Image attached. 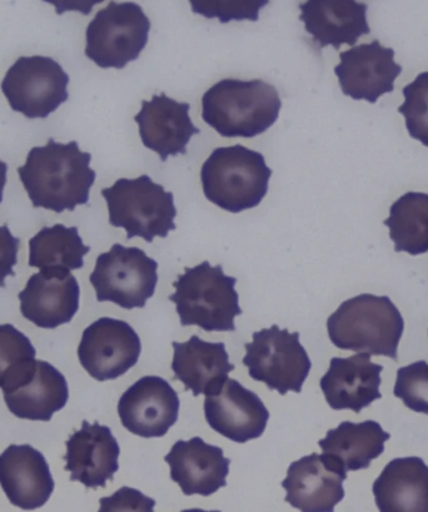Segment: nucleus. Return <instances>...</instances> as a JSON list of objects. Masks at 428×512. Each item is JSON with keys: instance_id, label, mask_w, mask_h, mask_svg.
Wrapping results in <instances>:
<instances>
[{"instance_id": "nucleus-31", "label": "nucleus", "mask_w": 428, "mask_h": 512, "mask_svg": "<svg viewBox=\"0 0 428 512\" xmlns=\"http://www.w3.org/2000/svg\"><path fill=\"white\" fill-rule=\"evenodd\" d=\"M192 12L204 18L218 19L223 24L232 21L257 22L262 8L270 0H189Z\"/></svg>"}, {"instance_id": "nucleus-17", "label": "nucleus", "mask_w": 428, "mask_h": 512, "mask_svg": "<svg viewBox=\"0 0 428 512\" xmlns=\"http://www.w3.org/2000/svg\"><path fill=\"white\" fill-rule=\"evenodd\" d=\"M0 486L12 505L37 510L54 491L51 467L31 445H11L0 455Z\"/></svg>"}, {"instance_id": "nucleus-34", "label": "nucleus", "mask_w": 428, "mask_h": 512, "mask_svg": "<svg viewBox=\"0 0 428 512\" xmlns=\"http://www.w3.org/2000/svg\"><path fill=\"white\" fill-rule=\"evenodd\" d=\"M21 240L12 235L7 225L0 226V287H6V278L16 276L13 267L18 262Z\"/></svg>"}, {"instance_id": "nucleus-33", "label": "nucleus", "mask_w": 428, "mask_h": 512, "mask_svg": "<svg viewBox=\"0 0 428 512\" xmlns=\"http://www.w3.org/2000/svg\"><path fill=\"white\" fill-rule=\"evenodd\" d=\"M156 501L144 496L142 492L123 487L117 494L101 500V511L109 510H144L152 511Z\"/></svg>"}, {"instance_id": "nucleus-11", "label": "nucleus", "mask_w": 428, "mask_h": 512, "mask_svg": "<svg viewBox=\"0 0 428 512\" xmlns=\"http://www.w3.org/2000/svg\"><path fill=\"white\" fill-rule=\"evenodd\" d=\"M141 338L129 323L103 317L83 332L79 362L97 381L116 380L137 365Z\"/></svg>"}, {"instance_id": "nucleus-26", "label": "nucleus", "mask_w": 428, "mask_h": 512, "mask_svg": "<svg viewBox=\"0 0 428 512\" xmlns=\"http://www.w3.org/2000/svg\"><path fill=\"white\" fill-rule=\"evenodd\" d=\"M390 437L376 421L367 420L360 424L345 421L337 429L328 431L318 445L323 455L342 470L360 471L368 469L371 462L383 454Z\"/></svg>"}, {"instance_id": "nucleus-13", "label": "nucleus", "mask_w": 428, "mask_h": 512, "mask_svg": "<svg viewBox=\"0 0 428 512\" xmlns=\"http://www.w3.org/2000/svg\"><path fill=\"white\" fill-rule=\"evenodd\" d=\"M335 73L345 96L355 101L376 103L392 93L402 67L395 62V51L378 41L361 44L340 54Z\"/></svg>"}, {"instance_id": "nucleus-20", "label": "nucleus", "mask_w": 428, "mask_h": 512, "mask_svg": "<svg viewBox=\"0 0 428 512\" xmlns=\"http://www.w3.org/2000/svg\"><path fill=\"white\" fill-rule=\"evenodd\" d=\"M383 366L373 364L371 355L358 354L347 359L333 357L320 385L327 404L336 411L360 414L373 401L381 399Z\"/></svg>"}, {"instance_id": "nucleus-25", "label": "nucleus", "mask_w": 428, "mask_h": 512, "mask_svg": "<svg viewBox=\"0 0 428 512\" xmlns=\"http://www.w3.org/2000/svg\"><path fill=\"white\" fill-rule=\"evenodd\" d=\"M382 512H428V466L421 457H401L386 465L372 487Z\"/></svg>"}, {"instance_id": "nucleus-27", "label": "nucleus", "mask_w": 428, "mask_h": 512, "mask_svg": "<svg viewBox=\"0 0 428 512\" xmlns=\"http://www.w3.org/2000/svg\"><path fill=\"white\" fill-rule=\"evenodd\" d=\"M91 251L84 245L77 227H44L29 241V266L39 270H79Z\"/></svg>"}, {"instance_id": "nucleus-3", "label": "nucleus", "mask_w": 428, "mask_h": 512, "mask_svg": "<svg viewBox=\"0 0 428 512\" xmlns=\"http://www.w3.org/2000/svg\"><path fill=\"white\" fill-rule=\"evenodd\" d=\"M327 330L338 349L397 360L405 321L390 297L365 293L343 302L328 318Z\"/></svg>"}, {"instance_id": "nucleus-18", "label": "nucleus", "mask_w": 428, "mask_h": 512, "mask_svg": "<svg viewBox=\"0 0 428 512\" xmlns=\"http://www.w3.org/2000/svg\"><path fill=\"white\" fill-rule=\"evenodd\" d=\"M164 461L184 495L211 496L227 485L231 460L221 447L209 445L201 437L177 441Z\"/></svg>"}, {"instance_id": "nucleus-15", "label": "nucleus", "mask_w": 428, "mask_h": 512, "mask_svg": "<svg viewBox=\"0 0 428 512\" xmlns=\"http://www.w3.org/2000/svg\"><path fill=\"white\" fill-rule=\"evenodd\" d=\"M347 472L325 455L311 454L292 462L282 482L286 501L306 512H331L345 497Z\"/></svg>"}, {"instance_id": "nucleus-29", "label": "nucleus", "mask_w": 428, "mask_h": 512, "mask_svg": "<svg viewBox=\"0 0 428 512\" xmlns=\"http://www.w3.org/2000/svg\"><path fill=\"white\" fill-rule=\"evenodd\" d=\"M37 351L31 340L13 325H0V389L22 384L36 367Z\"/></svg>"}, {"instance_id": "nucleus-28", "label": "nucleus", "mask_w": 428, "mask_h": 512, "mask_svg": "<svg viewBox=\"0 0 428 512\" xmlns=\"http://www.w3.org/2000/svg\"><path fill=\"white\" fill-rule=\"evenodd\" d=\"M385 225L396 252L411 256L428 252V193L408 192L390 208Z\"/></svg>"}, {"instance_id": "nucleus-24", "label": "nucleus", "mask_w": 428, "mask_h": 512, "mask_svg": "<svg viewBox=\"0 0 428 512\" xmlns=\"http://www.w3.org/2000/svg\"><path fill=\"white\" fill-rule=\"evenodd\" d=\"M66 377L46 361H37L32 374L17 387L4 391L9 411L19 419L49 421L67 405Z\"/></svg>"}, {"instance_id": "nucleus-2", "label": "nucleus", "mask_w": 428, "mask_h": 512, "mask_svg": "<svg viewBox=\"0 0 428 512\" xmlns=\"http://www.w3.org/2000/svg\"><path fill=\"white\" fill-rule=\"evenodd\" d=\"M282 102L271 84L223 79L202 98V118L227 138H253L270 129L280 116Z\"/></svg>"}, {"instance_id": "nucleus-7", "label": "nucleus", "mask_w": 428, "mask_h": 512, "mask_svg": "<svg viewBox=\"0 0 428 512\" xmlns=\"http://www.w3.org/2000/svg\"><path fill=\"white\" fill-rule=\"evenodd\" d=\"M151 22L136 3L111 2L87 28L86 56L98 67L123 69L148 43Z\"/></svg>"}, {"instance_id": "nucleus-19", "label": "nucleus", "mask_w": 428, "mask_h": 512, "mask_svg": "<svg viewBox=\"0 0 428 512\" xmlns=\"http://www.w3.org/2000/svg\"><path fill=\"white\" fill-rule=\"evenodd\" d=\"M66 445V471L72 481L88 489L106 486L119 469L121 447L107 426L83 421L82 429L74 432Z\"/></svg>"}, {"instance_id": "nucleus-12", "label": "nucleus", "mask_w": 428, "mask_h": 512, "mask_svg": "<svg viewBox=\"0 0 428 512\" xmlns=\"http://www.w3.org/2000/svg\"><path fill=\"white\" fill-rule=\"evenodd\" d=\"M204 415L214 431L237 444L261 437L270 419L260 397L233 379L206 395Z\"/></svg>"}, {"instance_id": "nucleus-23", "label": "nucleus", "mask_w": 428, "mask_h": 512, "mask_svg": "<svg viewBox=\"0 0 428 512\" xmlns=\"http://www.w3.org/2000/svg\"><path fill=\"white\" fill-rule=\"evenodd\" d=\"M172 346L174 375L193 396L218 389L235 370L223 342L212 344L192 336L187 342H173Z\"/></svg>"}, {"instance_id": "nucleus-5", "label": "nucleus", "mask_w": 428, "mask_h": 512, "mask_svg": "<svg viewBox=\"0 0 428 512\" xmlns=\"http://www.w3.org/2000/svg\"><path fill=\"white\" fill-rule=\"evenodd\" d=\"M272 169L260 152L237 144L214 149L203 163L204 196L231 213L255 208L267 195Z\"/></svg>"}, {"instance_id": "nucleus-10", "label": "nucleus", "mask_w": 428, "mask_h": 512, "mask_svg": "<svg viewBox=\"0 0 428 512\" xmlns=\"http://www.w3.org/2000/svg\"><path fill=\"white\" fill-rule=\"evenodd\" d=\"M69 76L53 58L21 57L4 77L2 91L14 112L47 118L68 101Z\"/></svg>"}, {"instance_id": "nucleus-16", "label": "nucleus", "mask_w": 428, "mask_h": 512, "mask_svg": "<svg viewBox=\"0 0 428 512\" xmlns=\"http://www.w3.org/2000/svg\"><path fill=\"white\" fill-rule=\"evenodd\" d=\"M22 315L34 325L54 330L73 320L79 310L81 288L71 271L42 270L29 278L19 293Z\"/></svg>"}, {"instance_id": "nucleus-8", "label": "nucleus", "mask_w": 428, "mask_h": 512, "mask_svg": "<svg viewBox=\"0 0 428 512\" xmlns=\"http://www.w3.org/2000/svg\"><path fill=\"white\" fill-rule=\"evenodd\" d=\"M243 365L253 380L263 382L268 389L286 395L300 394L312 369V362L301 345L300 333L281 330L277 325L253 333L246 344Z\"/></svg>"}, {"instance_id": "nucleus-6", "label": "nucleus", "mask_w": 428, "mask_h": 512, "mask_svg": "<svg viewBox=\"0 0 428 512\" xmlns=\"http://www.w3.org/2000/svg\"><path fill=\"white\" fill-rule=\"evenodd\" d=\"M102 196L107 201L109 223L123 228L128 240L141 237L151 243L176 230L173 193L147 175L136 180L121 178L112 187L104 188Z\"/></svg>"}, {"instance_id": "nucleus-14", "label": "nucleus", "mask_w": 428, "mask_h": 512, "mask_svg": "<svg viewBox=\"0 0 428 512\" xmlns=\"http://www.w3.org/2000/svg\"><path fill=\"white\" fill-rule=\"evenodd\" d=\"M179 397L169 382L146 376L124 392L118 402L122 425L132 434L152 439L163 437L176 424Z\"/></svg>"}, {"instance_id": "nucleus-4", "label": "nucleus", "mask_w": 428, "mask_h": 512, "mask_svg": "<svg viewBox=\"0 0 428 512\" xmlns=\"http://www.w3.org/2000/svg\"><path fill=\"white\" fill-rule=\"evenodd\" d=\"M236 283L221 265L213 267L204 261L178 276L169 301L176 305L182 326H198L207 332L235 331V318L243 313Z\"/></svg>"}, {"instance_id": "nucleus-32", "label": "nucleus", "mask_w": 428, "mask_h": 512, "mask_svg": "<svg viewBox=\"0 0 428 512\" xmlns=\"http://www.w3.org/2000/svg\"><path fill=\"white\" fill-rule=\"evenodd\" d=\"M393 394L411 411L428 415V364L417 361L397 371Z\"/></svg>"}, {"instance_id": "nucleus-1", "label": "nucleus", "mask_w": 428, "mask_h": 512, "mask_svg": "<svg viewBox=\"0 0 428 512\" xmlns=\"http://www.w3.org/2000/svg\"><path fill=\"white\" fill-rule=\"evenodd\" d=\"M91 161L92 154L82 152L76 141L58 143L49 139L46 146L31 149L18 175L33 207L73 212L89 201L97 176Z\"/></svg>"}, {"instance_id": "nucleus-36", "label": "nucleus", "mask_w": 428, "mask_h": 512, "mask_svg": "<svg viewBox=\"0 0 428 512\" xmlns=\"http://www.w3.org/2000/svg\"><path fill=\"white\" fill-rule=\"evenodd\" d=\"M7 172H8L7 163L0 161V203L3 202L4 187H6V183H7Z\"/></svg>"}, {"instance_id": "nucleus-35", "label": "nucleus", "mask_w": 428, "mask_h": 512, "mask_svg": "<svg viewBox=\"0 0 428 512\" xmlns=\"http://www.w3.org/2000/svg\"><path fill=\"white\" fill-rule=\"evenodd\" d=\"M43 2L52 4L56 8L58 16L66 12H79L88 16L97 4H101L104 0H43Z\"/></svg>"}, {"instance_id": "nucleus-22", "label": "nucleus", "mask_w": 428, "mask_h": 512, "mask_svg": "<svg viewBox=\"0 0 428 512\" xmlns=\"http://www.w3.org/2000/svg\"><path fill=\"white\" fill-rule=\"evenodd\" d=\"M300 9L301 22L320 48L355 46L358 39L371 33L367 4L357 0H307Z\"/></svg>"}, {"instance_id": "nucleus-9", "label": "nucleus", "mask_w": 428, "mask_h": 512, "mask_svg": "<svg viewBox=\"0 0 428 512\" xmlns=\"http://www.w3.org/2000/svg\"><path fill=\"white\" fill-rule=\"evenodd\" d=\"M158 263L138 247L116 243L97 258L91 281L99 302H113L126 310L143 308L158 283Z\"/></svg>"}, {"instance_id": "nucleus-30", "label": "nucleus", "mask_w": 428, "mask_h": 512, "mask_svg": "<svg viewBox=\"0 0 428 512\" xmlns=\"http://www.w3.org/2000/svg\"><path fill=\"white\" fill-rule=\"evenodd\" d=\"M402 93L405 102L398 112L406 119L407 131L413 139L428 147V72L418 74Z\"/></svg>"}, {"instance_id": "nucleus-21", "label": "nucleus", "mask_w": 428, "mask_h": 512, "mask_svg": "<svg viewBox=\"0 0 428 512\" xmlns=\"http://www.w3.org/2000/svg\"><path fill=\"white\" fill-rule=\"evenodd\" d=\"M188 103H181L166 94L153 96L143 101L142 109L136 116L144 147L156 152L162 162L169 156L187 153V144L199 129L189 117Z\"/></svg>"}]
</instances>
